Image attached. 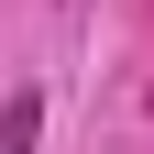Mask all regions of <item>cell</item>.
<instances>
[{
	"mask_svg": "<svg viewBox=\"0 0 154 154\" xmlns=\"http://www.w3.org/2000/svg\"><path fill=\"white\" fill-rule=\"evenodd\" d=\"M33 132H44V99L11 88V99H0V154H33Z\"/></svg>",
	"mask_w": 154,
	"mask_h": 154,
	"instance_id": "6da1fadb",
	"label": "cell"
}]
</instances>
